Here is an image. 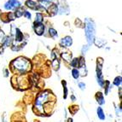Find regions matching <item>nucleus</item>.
<instances>
[{"mask_svg":"<svg viewBox=\"0 0 122 122\" xmlns=\"http://www.w3.org/2000/svg\"><path fill=\"white\" fill-rule=\"evenodd\" d=\"M12 65L14 66L18 71H20V73L28 71L31 67L30 61L27 59H26V58H23V57H19V58L15 59L12 62Z\"/></svg>","mask_w":122,"mask_h":122,"instance_id":"obj_1","label":"nucleus"},{"mask_svg":"<svg viewBox=\"0 0 122 122\" xmlns=\"http://www.w3.org/2000/svg\"><path fill=\"white\" fill-rule=\"evenodd\" d=\"M94 35H95V27L94 25L92 22H89L86 25V37L88 39L89 44H92L94 39Z\"/></svg>","mask_w":122,"mask_h":122,"instance_id":"obj_2","label":"nucleus"},{"mask_svg":"<svg viewBox=\"0 0 122 122\" xmlns=\"http://www.w3.org/2000/svg\"><path fill=\"white\" fill-rule=\"evenodd\" d=\"M20 4L19 3L18 0H9V2L5 4L4 8L6 10H13V9H17L19 8Z\"/></svg>","mask_w":122,"mask_h":122,"instance_id":"obj_3","label":"nucleus"},{"mask_svg":"<svg viewBox=\"0 0 122 122\" xmlns=\"http://www.w3.org/2000/svg\"><path fill=\"white\" fill-rule=\"evenodd\" d=\"M73 43V40H72L71 37H65V38H63L61 41V46H64V47H69L70 45H72Z\"/></svg>","mask_w":122,"mask_h":122,"instance_id":"obj_4","label":"nucleus"},{"mask_svg":"<svg viewBox=\"0 0 122 122\" xmlns=\"http://www.w3.org/2000/svg\"><path fill=\"white\" fill-rule=\"evenodd\" d=\"M45 31V26L44 25H42L41 23H37V25L35 26V32L38 35H42Z\"/></svg>","mask_w":122,"mask_h":122,"instance_id":"obj_5","label":"nucleus"},{"mask_svg":"<svg viewBox=\"0 0 122 122\" xmlns=\"http://www.w3.org/2000/svg\"><path fill=\"white\" fill-rule=\"evenodd\" d=\"M96 99H97V102L100 105H102V104L105 103V102H104V98H103V94H102V92H97Z\"/></svg>","mask_w":122,"mask_h":122,"instance_id":"obj_6","label":"nucleus"},{"mask_svg":"<svg viewBox=\"0 0 122 122\" xmlns=\"http://www.w3.org/2000/svg\"><path fill=\"white\" fill-rule=\"evenodd\" d=\"M97 116H98V118H99L101 120H105V114H104L103 110L102 109L101 107H98L97 108Z\"/></svg>","mask_w":122,"mask_h":122,"instance_id":"obj_7","label":"nucleus"},{"mask_svg":"<svg viewBox=\"0 0 122 122\" xmlns=\"http://www.w3.org/2000/svg\"><path fill=\"white\" fill-rule=\"evenodd\" d=\"M26 5H27V7H29V8L32 9V10H37V8H38L36 5V3L33 2V1H30V0L26 1Z\"/></svg>","mask_w":122,"mask_h":122,"instance_id":"obj_8","label":"nucleus"},{"mask_svg":"<svg viewBox=\"0 0 122 122\" xmlns=\"http://www.w3.org/2000/svg\"><path fill=\"white\" fill-rule=\"evenodd\" d=\"M79 106H77V105H73V106H70L69 107V111H70V113H71L72 114H75L76 113L79 111Z\"/></svg>","mask_w":122,"mask_h":122,"instance_id":"obj_9","label":"nucleus"},{"mask_svg":"<svg viewBox=\"0 0 122 122\" xmlns=\"http://www.w3.org/2000/svg\"><path fill=\"white\" fill-rule=\"evenodd\" d=\"M15 38H16V40H17V41L22 40V39H23V35H22V33H21V32H20V31L19 30V29H16Z\"/></svg>","mask_w":122,"mask_h":122,"instance_id":"obj_10","label":"nucleus"},{"mask_svg":"<svg viewBox=\"0 0 122 122\" xmlns=\"http://www.w3.org/2000/svg\"><path fill=\"white\" fill-rule=\"evenodd\" d=\"M62 57L67 61H69L70 60H71V58H72V54H71V53H69V52L64 53V54H62Z\"/></svg>","mask_w":122,"mask_h":122,"instance_id":"obj_11","label":"nucleus"},{"mask_svg":"<svg viewBox=\"0 0 122 122\" xmlns=\"http://www.w3.org/2000/svg\"><path fill=\"white\" fill-rule=\"evenodd\" d=\"M114 85H115L116 86H119L121 85V77L120 76L115 78V79L114 80Z\"/></svg>","mask_w":122,"mask_h":122,"instance_id":"obj_12","label":"nucleus"},{"mask_svg":"<svg viewBox=\"0 0 122 122\" xmlns=\"http://www.w3.org/2000/svg\"><path fill=\"white\" fill-rule=\"evenodd\" d=\"M52 67H54V69H55V70H57L58 68H59V61H58V60L55 59L54 61H53Z\"/></svg>","mask_w":122,"mask_h":122,"instance_id":"obj_13","label":"nucleus"},{"mask_svg":"<svg viewBox=\"0 0 122 122\" xmlns=\"http://www.w3.org/2000/svg\"><path fill=\"white\" fill-rule=\"evenodd\" d=\"M43 20V15L40 13H38L36 15V23H41Z\"/></svg>","mask_w":122,"mask_h":122,"instance_id":"obj_14","label":"nucleus"},{"mask_svg":"<svg viewBox=\"0 0 122 122\" xmlns=\"http://www.w3.org/2000/svg\"><path fill=\"white\" fill-rule=\"evenodd\" d=\"M71 64H72V66H73V67H79V60L78 59V58L73 59V61L71 62Z\"/></svg>","mask_w":122,"mask_h":122,"instance_id":"obj_15","label":"nucleus"},{"mask_svg":"<svg viewBox=\"0 0 122 122\" xmlns=\"http://www.w3.org/2000/svg\"><path fill=\"white\" fill-rule=\"evenodd\" d=\"M72 75L74 79H78L79 76V72L77 69H73L72 70Z\"/></svg>","mask_w":122,"mask_h":122,"instance_id":"obj_16","label":"nucleus"},{"mask_svg":"<svg viewBox=\"0 0 122 122\" xmlns=\"http://www.w3.org/2000/svg\"><path fill=\"white\" fill-rule=\"evenodd\" d=\"M23 14H24V13H23L22 9H19V10H16V12H15V16H16V17H20Z\"/></svg>","mask_w":122,"mask_h":122,"instance_id":"obj_17","label":"nucleus"},{"mask_svg":"<svg viewBox=\"0 0 122 122\" xmlns=\"http://www.w3.org/2000/svg\"><path fill=\"white\" fill-rule=\"evenodd\" d=\"M49 32H50V34H51V36L53 37V38H55L56 36H57V33H56V31L55 29L51 28L49 30Z\"/></svg>","mask_w":122,"mask_h":122,"instance_id":"obj_18","label":"nucleus"},{"mask_svg":"<svg viewBox=\"0 0 122 122\" xmlns=\"http://www.w3.org/2000/svg\"><path fill=\"white\" fill-rule=\"evenodd\" d=\"M63 92H64L63 97L66 99V98H67V87H66V86H64V87H63Z\"/></svg>","mask_w":122,"mask_h":122,"instance_id":"obj_19","label":"nucleus"},{"mask_svg":"<svg viewBox=\"0 0 122 122\" xmlns=\"http://www.w3.org/2000/svg\"><path fill=\"white\" fill-rule=\"evenodd\" d=\"M106 87H105V95H107L108 94V87H109V82L107 81L106 82Z\"/></svg>","mask_w":122,"mask_h":122,"instance_id":"obj_20","label":"nucleus"},{"mask_svg":"<svg viewBox=\"0 0 122 122\" xmlns=\"http://www.w3.org/2000/svg\"><path fill=\"white\" fill-rule=\"evenodd\" d=\"M79 86L81 90H84L85 88H86V85H85L84 83H79Z\"/></svg>","mask_w":122,"mask_h":122,"instance_id":"obj_21","label":"nucleus"},{"mask_svg":"<svg viewBox=\"0 0 122 122\" xmlns=\"http://www.w3.org/2000/svg\"><path fill=\"white\" fill-rule=\"evenodd\" d=\"M23 15H24L25 16H26L27 19H30V18H31V15H30V13H28V12H26V11H25L24 14H23Z\"/></svg>","mask_w":122,"mask_h":122,"instance_id":"obj_22","label":"nucleus"},{"mask_svg":"<svg viewBox=\"0 0 122 122\" xmlns=\"http://www.w3.org/2000/svg\"><path fill=\"white\" fill-rule=\"evenodd\" d=\"M67 122H73V120H72L71 118H69L68 120H67Z\"/></svg>","mask_w":122,"mask_h":122,"instance_id":"obj_23","label":"nucleus"},{"mask_svg":"<svg viewBox=\"0 0 122 122\" xmlns=\"http://www.w3.org/2000/svg\"><path fill=\"white\" fill-rule=\"evenodd\" d=\"M0 15H1V10H0Z\"/></svg>","mask_w":122,"mask_h":122,"instance_id":"obj_24","label":"nucleus"}]
</instances>
